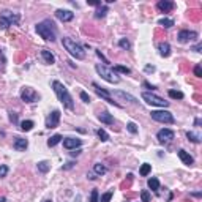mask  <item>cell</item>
Returning <instances> with one entry per match:
<instances>
[{"label": "cell", "instance_id": "cell-24", "mask_svg": "<svg viewBox=\"0 0 202 202\" xmlns=\"http://www.w3.org/2000/svg\"><path fill=\"white\" fill-rule=\"evenodd\" d=\"M60 141H62V136H60V134H54V136L47 141V145H49V147H54V145H57Z\"/></svg>", "mask_w": 202, "mask_h": 202}, {"label": "cell", "instance_id": "cell-2", "mask_svg": "<svg viewBox=\"0 0 202 202\" xmlns=\"http://www.w3.org/2000/svg\"><path fill=\"white\" fill-rule=\"evenodd\" d=\"M37 32H38V35L47 41H54L55 40V27H54V22L52 21H43L40 24H37Z\"/></svg>", "mask_w": 202, "mask_h": 202}, {"label": "cell", "instance_id": "cell-28", "mask_svg": "<svg viewBox=\"0 0 202 202\" xmlns=\"http://www.w3.org/2000/svg\"><path fill=\"white\" fill-rule=\"evenodd\" d=\"M33 125H35V123H33L32 120H24V122L21 123V130H22V131H30V130L33 128Z\"/></svg>", "mask_w": 202, "mask_h": 202}, {"label": "cell", "instance_id": "cell-5", "mask_svg": "<svg viewBox=\"0 0 202 202\" xmlns=\"http://www.w3.org/2000/svg\"><path fill=\"white\" fill-rule=\"evenodd\" d=\"M19 22V14L11 13V11H3L0 16V27L2 29H8L10 25H16Z\"/></svg>", "mask_w": 202, "mask_h": 202}, {"label": "cell", "instance_id": "cell-1", "mask_svg": "<svg viewBox=\"0 0 202 202\" xmlns=\"http://www.w3.org/2000/svg\"><path fill=\"white\" fill-rule=\"evenodd\" d=\"M52 89H54V92H55V95H57V98L63 103V106L66 108V109H70V111H73L74 109V103H73V98H71V95H70V92H68V89H66L62 82H59V81H54L52 82Z\"/></svg>", "mask_w": 202, "mask_h": 202}, {"label": "cell", "instance_id": "cell-6", "mask_svg": "<svg viewBox=\"0 0 202 202\" xmlns=\"http://www.w3.org/2000/svg\"><path fill=\"white\" fill-rule=\"evenodd\" d=\"M150 115H152V119H153V120L161 122V123H175L174 115L169 111H152Z\"/></svg>", "mask_w": 202, "mask_h": 202}, {"label": "cell", "instance_id": "cell-46", "mask_svg": "<svg viewBox=\"0 0 202 202\" xmlns=\"http://www.w3.org/2000/svg\"><path fill=\"white\" fill-rule=\"evenodd\" d=\"M81 153V150H74V152H71V155L74 156V155H79Z\"/></svg>", "mask_w": 202, "mask_h": 202}, {"label": "cell", "instance_id": "cell-25", "mask_svg": "<svg viewBox=\"0 0 202 202\" xmlns=\"http://www.w3.org/2000/svg\"><path fill=\"white\" fill-rule=\"evenodd\" d=\"M49 169H50V164H49L47 161H41V163H38V171H40V172L46 174Z\"/></svg>", "mask_w": 202, "mask_h": 202}, {"label": "cell", "instance_id": "cell-39", "mask_svg": "<svg viewBox=\"0 0 202 202\" xmlns=\"http://www.w3.org/2000/svg\"><path fill=\"white\" fill-rule=\"evenodd\" d=\"M7 174H8V166H0V178L2 177H7Z\"/></svg>", "mask_w": 202, "mask_h": 202}, {"label": "cell", "instance_id": "cell-29", "mask_svg": "<svg viewBox=\"0 0 202 202\" xmlns=\"http://www.w3.org/2000/svg\"><path fill=\"white\" fill-rule=\"evenodd\" d=\"M114 73L115 71H120V73H123V74H130L131 73V70L128 68V66H122V65H117V66H114V70H112Z\"/></svg>", "mask_w": 202, "mask_h": 202}, {"label": "cell", "instance_id": "cell-13", "mask_svg": "<svg viewBox=\"0 0 202 202\" xmlns=\"http://www.w3.org/2000/svg\"><path fill=\"white\" fill-rule=\"evenodd\" d=\"M55 16H57V19H60L62 22H70L74 18V13H71L68 10H57Z\"/></svg>", "mask_w": 202, "mask_h": 202}, {"label": "cell", "instance_id": "cell-47", "mask_svg": "<svg viewBox=\"0 0 202 202\" xmlns=\"http://www.w3.org/2000/svg\"><path fill=\"white\" fill-rule=\"evenodd\" d=\"M0 202H5V197H0Z\"/></svg>", "mask_w": 202, "mask_h": 202}, {"label": "cell", "instance_id": "cell-12", "mask_svg": "<svg viewBox=\"0 0 202 202\" xmlns=\"http://www.w3.org/2000/svg\"><path fill=\"white\" fill-rule=\"evenodd\" d=\"M93 87H95V92H96V93H98L101 98H104V99L108 101V103H111V104H114V106H119V103H115V101L111 98V95H109V93H108V92H106L103 87H99L96 82H93Z\"/></svg>", "mask_w": 202, "mask_h": 202}, {"label": "cell", "instance_id": "cell-23", "mask_svg": "<svg viewBox=\"0 0 202 202\" xmlns=\"http://www.w3.org/2000/svg\"><path fill=\"white\" fill-rule=\"evenodd\" d=\"M148 188H150L152 191H158V188H160V180L155 178V177L148 178Z\"/></svg>", "mask_w": 202, "mask_h": 202}, {"label": "cell", "instance_id": "cell-44", "mask_svg": "<svg viewBox=\"0 0 202 202\" xmlns=\"http://www.w3.org/2000/svg\"><path fill=\"white\" fill-rule=\"evenodd\" d=\"M145 71H147V73H153V71H155V66L147 65V66H145Z\"/></svg>", "mask_w": 202, "mask_h": 202}, {"label": "cell", "instance_id": "cell-30", "mask_svg": "<svg viewBox=\"0 0 202 202\" xmlns=\"http://www.w3.org/2000/svg\"><path fill=\"white\" fill-rule=\"evenodd\" d=\"M150 171H152V164H147V163H145V164L141 166V171H139V172H141L142 177H145V175H148Z\"/></svg>", "mask_w": 202, "mask_h": 202}, {"label": "cell", "instance_id": "cell-16", "mask_svg": "<svg viewBox=\"0 0 202 202\" xmlns=\"http://www.w3.org/2000/svg\"><path fill=\"white\" fill-rule=\"evenodd\" d=\"M177 155H178V158L183 161V164H187V166H191V164L194 163L193 156H191L190 153H187L185 150H178V152H177Z\"/></svg>", "mask_w": 202, "mask_h": 202}, {"label": "cell", "instance_id": "cell-42", "mask_svg": "<svg viewBox=\"0 0 202 202\" xmlns=\"http://www.w3.org/2000/svg\"><path fill=\"white\" fill-rule=\"evenodd\" d=\"M10 122H13V123L18 122V115H16L14 112H10Z\"/></svg>", "mask_w": 202, "mask_h": 202}, {"label": "cell", "instance_id": "cell-17", "mask_svg": "<svg viewBox=\"0 0 202 202\" xmlns=\"http://www.w3.org/2000/svg\"><path fill=\"white\" fill-rule=\"evenodd\" d=\"M156 7H158V10L163 11V13H169V11L174 8V3L169 2V0H161V2H158Z\"/></svg>", "mask_w": 202, "mask_h": 202}, {"label": "cell", "instance_id": "cell-38", "mask_svg": "<svg viewBox=\"0 0 202 202\" xmlns=\"http://www.w3.org/2000/svg\"><path fill=\"white\" fill-rule=\"evenodd\" d=\"M111 197H112V191H108V193H104L103 196H101V202H109Z\"/></svg>", "mask_w": 202, "mask_h": 202}, {"label": "cell", "instance_id": "cell-20", "mask_svg": "<svg viewBox=\"0 0 202 202\" xmlns=\"http://www.w3.org/2000/svg\"><path fill=\"white\" fill-rule=\"evenodd\" d=\"M160 54L163 57H169L171 55V46H169V43H161L160 44Z\"/></svg>", "mask_w": 202, "mask_h": 202}, {"label": "cell", "instance_id": "cell-18", "mask_svg": "<svg viewBox=\"0 0 202 202\" xmlns=\"http://www.w3.org/2000/svg\"><path fill=\"white\" fill-rule=\"evenodd\" d=\"M41 57H43V60H44L47 65H52V63L55 62L54 54L50 52V50H47V49H43V50H41Z\"/></svg>", "mask_w": 202, "mask_h": 202}, {"label": "cell", "instance_id": "cell-36", "mask_svg": "<svg viewBox=\"0 0 202 202\" xmlns=\"http://www.w3.org/2000/svg\"><path fill=\"white\" fill-rule=\"evenodd\" d=\"M126 126H128V131H130V133H133V134H136V133H138V126H136V123L130 122Z\"/></svg>", "mask_w": 202, "mask_h": 202}, {"label": "cell", "instance_id": "cell-19", "mask_svg": "<svg viewBox=\"0 0 202 202\" xmlns=\"http://www.w3.org/2000/svg\"><path fill=\"white\" fill-rule=\"evenodd\" d=\"M13 147H14V150H25L27 147H29V141L27 139H22V138H18L14 141V144H13Z\"/></svg>", "mask_w": 202, "mask_h": 202}, {"label": "cell", "instance_id": "cell-45", "mask_svg": "<svg viewBox=\"0 0 202 202\" xmlns=\"http://www.w3.org/2000/svg\"><path fill=\"white\" fill-rule=\"evenodd\" d=\"M144 87H147V89H150V90H155V89H156L155 86H152V84H148V82H144Z\"/></svg>", "mask_w": 202, "mask_h": 202}, {"label": "cell", "instance_id": "cell-37", "mask_svg": "<svg viewBox=\"0 0 202 202\" xmlns=\"http://www.w3.org/2000/svg\"><path fill=\"white\" fill-rule=\"evenodd\" d=\"M90 202H99V197H98V190H93L92 194H90Z\"/></svg>", "mask_w": 202, "mask_h": 202}, {"label": "cell", "instance_id": "cell-7", "mask_svg": "<svg viewBox=\"0 0 202 202\" xmlns=\"http://www.w3.org/2000/svg\"><path fill=\"white\" fill-rule=\"evenodd\" d=\"M142 99L148 104H153V106H160V108H167L169 106V101H164L163 98L153 95V93H148V92H144L142 93Z\"/></svg>", "mask_w": 202, "mask_h": 202}, {"label": "cell", "instance_id": "cell-21", "mask_svg": "<svg viewBox=\"0 0 202 202\" xmlns=\"http://www.w3.org/2000/svg\"><path fill=\"white\" fill-rule=\"evenodd\" d=\"M117 96H120V98H123V99H128V101H131V103H134L136 104L138 103V99L134 98V96H131L130 93H125V92H122V90H117V92H114Z\"/></svg>", "mask_w": 202, "mask_h": 202}, {"label": "cell", "instance_id": "cell-40", "mask_svg": "<svg viewBox=\"0 0 202 202\" xmlns=\"http://www.w3.org/2000/svg\"><path fill=\"white\" fill-rule=\"evenodd\" d=\"M79 96H81V99L84 101V103H90V96H89L86 92H81V95H79Z\"/></svg>", "mask_w": 202, "mask_h": 202}, {"label": "cell", "instance_id": "cell-35", "mask_svg": "<svg viewBox=\"0 0 202 202\" xmlns=\"http://www.w3.org/2000/svg\"><path fill=\"white\" fill-rule=\"evenodd\" d=\"M141 199H142V202H150L152 196H150V193H148L147 190H142V191H141Z\"/></svg>", "mask_w": 202, "mask_h": 202}, {"label": "cell", "instance_id": "cell-33", "mask_svg": "<svg viewBox=\"0 0 202 202\" xmlns=\"http://www.w3.org/2000/svg\"><path fill=\"white\" fill-rule=\"evenodd\" d=\"M119 46H120L122 49H125V50H128V49L131 47V44H130V41H128L126 38H122V40L119 41Z\"/></svg>", "mask_w": 202, "mask_h": 202}, {"label": "cell", "instance_id": "cell-9", "mask_svg": "<svg viewBox=\"0 0 202 202\" xmlns=\"http://www.w3.org/2000/svg\"><path fill=\"white\" fill-rule=\"evenodd\" d=\"M59 122H60V111H52L50 112V115L47 117V120H46V128H55L59 126Z\"/></svg>", "mask_w": 202, "mask_h": 202}, {"label": "cell", "instance_id": "cell-8", "mask_svg": "<svg viewBox=\"0 0 202 202\" xmlns=\"http://www.w3.org/2000/svg\"><path fill=\"white\" fill-rule=\"evenodd\" d=\"M21 98H22V101H25V103H35V101H38V93L33 90V89H30V87H24L22 90H21Z\"/></svg>", "mask_w": 202, "mask_h": 202}, {"label": "cell", "instance_id": "cell-32", "mask_svg": "<svg viewBox=\"0 0 202 202\" xmlns=\"http://www.w3.org/2000/svg\"><path fill=\"white\" fill-rule=\"evenodd\" d=\"M96 134H98V138L103 141V142H106V141H109V134L104 131V130H98L96 131Z\"/></svg>", "mask_w": 202, "mask_h": 202}, {"label": "cell", "instance_id": "cell-4", "mask_svg": "<svg viewBox=\"0 0 202 202\" xmlns=\"http://www.w3.org/2000/svg\"><path fill=\"white\" fill-rule=\"evenodd\" d=\"M95 68H96V73H98L101 77H103L104 81H108V82H111V84H119V82H120V77L117 76L112 70L106 68L104 65H99V63H98Z\"/></svg>", "mask_w": 202, "mask_h": 202}, {"label": "cell", "instance_id": "cell-43", "mask_svg": "<svg viewBox=\"0 0 202 202\" xmlns=\"http://www.w3.org/2000/svg\"><path fill=\"white\" fill-rule=\"evenodd\" d=\"M96 55H98V57H99L101 60H103L104 63H109V60H108V59H106V57H104L103 54H101V52H99V50H96Z\"/></svg>", "mask_w": 202, "mask_h": 202}, {"label": "cell", "instance_id": "cell-34", "mask_svg": "<svg viewBox=\"0 0 202 202\" xmlns=\"http://www.w3.org/2000/svg\"><path fill=\"white\" fill-rule=\"evenodd\" d=\"M169 96L174 98V99H182V98H183V93H182V92H177V90H169Z\"/></svg>", "mask_w": 202, "mask_h": 202}, {"label": "cell", "instance_id": "cell-48", "mask_svg": "<svg viewBox=\"0 0 202 202\" xmlns=\"http://www.w3.org/2000/svg\"><path fill=\"white\" fill-rule=\"evenodd\" d=\"M43 202H52V200H50V199H46V200H43Z\"/></svg>", "mask_w": 202, "mask_h": 202}, {"label": "cell", "instance_id": "cell-11", "mask_svg": "<svg viewBox=\"0 0 202 202\" xmlns=\"http://www.w3.org/2000/svg\"><path fill=\"white\" fill-rule=\"evenodd\" d=\"M156 136H158V141L160 142H169V141H172L174 138H175V134H174V131L172 130H160L158 131V134H156Z\"/></svg>", "mask_w": 202, "mask_h": 202}, {"label": "cell", "instance_id": "cell-22", "mask_svg": "<svg viewBox=\"0 0 202 202\" xmlns=\"http://www.w3.org/2000/svg\"><path fill=\"white\" fill-rule=\"evenodd\" d=\"M93 171H95V174H98V175H104V174L108 172L106 166L101 164V163H96V164L93 166Z\"/></svg>", "mask_w": 202, "mask_h": 202}, {"label": "cell", "instance_id": "cell-31", "mask_svg": "<svg viewBox=\"0 0 202 202\" xmlns=\"http://www.w3.org/2000/svg\"><path fill=\"white\" fill-rule=\"evenodd\" d=\"M160 25H161V27H164V29H169V27H172V25H174V21H172V19L164 18V19H161V21H160Z\"/></svg>", "mask_w": 202, "mask_h": 202}, {"label": "cell", "instance_id": "cell-26", "mask_svg": "<svg viewBox=\"0 0 202 202\" xmlns=\"http://www.w3.org/2000/svg\"><path fill=\"white\" fill-rule=\"evenodd\" d=\"M109 10H108V7H99L98 10H96V13H95V18H104V16H106V13H108Z\"/></svg>", "mask_w": 202, "mask_h": 202}, {"label": "cell", "instance_id": "cell-3", "mask_svg": "<svg viewBox=\"0 0 202 202\" xmlns=\"http://www.w3.org/2000/svg\"><path fill=\"white\" fill-rule=\"evenodd\" d=\"M62 44H63V47L68 50L73 57H76L77 60L86 59V50H84V47L79 46L74 40H71V38H63V40H62Z\"/></svg>", "mask_w": 202, "mask_h": 202}, {"label": "cell", "instance_id": "cell-15", "mask_svg": "<svg viewBox=\"0 0 202 202\" xmlns=\"http://www.w3.org/2000/svg\"><path fill=\"white\" fill-rule=\"evenodd\" d=\"M98 120H99L101 123H106V125H114V117H112L109 112H106V111H103V112L98 114Z\"/></svg>", "mask_w": 202, "mask_h": 202}, {"label": "cell", "instance_id": "cell-10", "mask_svg": "<svg viewBox=\"0 0 202 202\" xmlns=\"http://www.w3.org/2000/svg\"><path fill=\"white\" fill-rule=\"evenodd\" d=\"M197 38V32L194 30H182L178 33V41L180 43H188L191 40H196Z\"/></svg>", "mask_w": 202, "mask_h": 202}, {"label": "cell", "instance_id": "cell-41", "mask_svg": "<svg viewBox=\"0 0 202 202\" xmlns=\"http://www.w3.org/2000/svg\"><path fill=\"white\" fill-rule=\"evenodd\" d=\"M194 74H196V77H200V76H202V68H200V65H197L196 68H194Z\"/></svg>", "mask_w": 202, "mask_h": 202}, {"label": "cell", "instance_id": "cell-14", "mask_svg": "<svg viewBox=\"0 0 202 202\" xmlns=\"http://www.w3.org/2000/svg\"><path fill=\"white\" fill-rule=\"evenodd\" d=\"M81 144H82V141L81 139H74V138H66V139H63V147L65 148H68V150H76L77 147H81Z\"/></svg>", "mask_w": 202, "mask_h": 202}, {"label": "cell", "instance_id": "cell-27", "mask_svg": "<svg viewBox=\"0 0 202 202\" xmlns=\"http://www.w3.org/2000/svg\"><path fill=\"white\" fill-rule=\"evenodd\" d=\"M187 138L191 141V142H200V136H199V134H196V133H193V131H188L187 133Z\"/></svg>", "mask_w": 202, "mask_h": 202}]
</instances>
